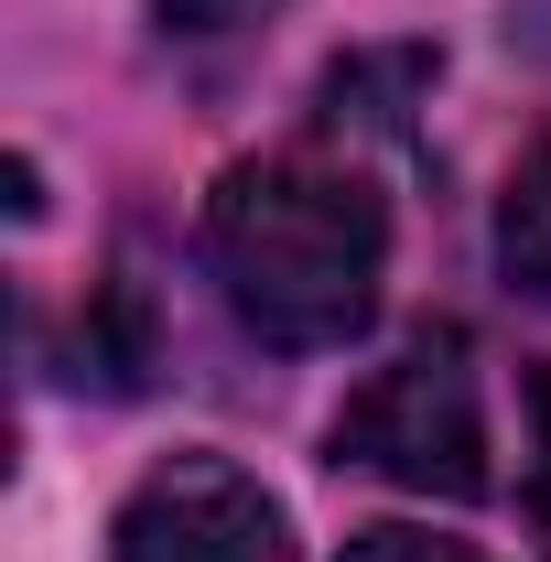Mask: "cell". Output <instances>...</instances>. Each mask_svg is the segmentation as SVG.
Listing matches in <instances>:
<instances>
[{"mask_svg": "<svg viewBox=\"0 0 551 562\" xmlns=\"http://www.w3.org/2000/svg\"><path fill=\"white\" fill-rule=\"evenodd\" d=\"M530 454H541V465H530V497L551 508V368L530 379Z\"/></svg>", "mask_w": 551, "mask_h": 562, "instance_id": "cell-7", "label": "cell"}, {"mask_svg": "<svg viewBox=\"0 0 551 562\" xmlns=\"http://www.w3.org/2000/svg\"><path fill=\"white\" fill-rule=\"evenodd\" d=\"M336 465H368L412 497H486V401L454 336H421L336 412Z\"/></svg>", "mask_w": 551, "mask_h": 562, "instance_id": "cell-2", "label": "cell"}, {"mask_svg": "<svg viewBox=\"0 0 551 562\" xmlns=\"http://www.w3.org/2000/svg\"><path fill=\"white\" fill-rule=\"evenodd\" d=\"M281 0H151V33L162 44H238V33H260Z\"/></svg>", "mask_w": 551, "mask_h": 562, "instance_id": "cell-5", "label": "cell"}, {"mask_svg": "<svg viewBox=\"0 0 551 562\" xmlns=\"http://www.w3.org/2000/svg\"><path fill=\"white\" fill-rule=\"evenodd\" d=\"M497 271L519 281L530 303H551V140L508 173V195H497Z\"/></svg>", "mask_w": 551, "mask_h": 562, "instance_id": "cell-4", "label": "cell"}, {"mask_svg": "<svg viewBox=\"0 0 551 562\" xmlns=\"http://www.w3.org/2000/svg\"><path fill=\"white\" fill-rule=\"evenodd\" d=\"M109 562H292V519H281V497L249 465H227V454H162L120 497Z\"/></svg>", "mask_w": 551, "mask_h": 562, "instance_id": "cell-3", "label": "cell"}, {"mask_svg": "<svg viewBox=\"0 0 551 562\" xmlns=\"http://www.w3.org/2000/svg\"><path fill=\"white\" fill-rule=\"evenodd\" d=\"M336 562H486L465 541H443V530H401V519H379V530H357Z\"/></svg>", "mask_w": 551, "mask_h": 562, "instance_id": "cell-6", "label": "cell"}, {"mask_svg": "<svg viewBox=\"0 0 551 562\" xmlns=\"http://www.w3.org/2000/svg\"><path fill=\"white\" fill-rule=\"evenodd\" d=\"M206 271L227 281V303L260 347L292 357L346 347V336H368L379 281H390V206L314 151L238 162L206 195Z\"/></svg>", "mask_w": 551, "mask_h": 562, "instance_id": "cell-1", "label": "cell"}]
</instances>
